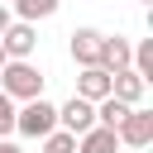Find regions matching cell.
Masks as SVG:
<instances>
[{"label": "cell", "instance_id": "277c9868", "mask_svg": "<svg viewBox=\"0 0 153 153\" xmlns=\"http://www.w3.org/2000/svg\"><path fill=\"white\" fill-rule=\"evenodd\" d=\"M57 124H62L72 139H81L86 129H96V105H91V100H81V96H72L67 105H57Z\"/></svg>", "mask_w": 153, "mask_h": 153}, {"label": "cell", "instance_id": "5bb4252c", "mask_svg": "<svg viewBox=\"0 0 153 153\" xmlns=\"http://www.w3.org/2000/svg\"><path fill=\"white\" fill-rule=\"evenodd\" d=\"M43 153H76V139H72L67 129H53V134L43 139Z\"/></svg>", "mask_w": 153, "mask_h": 153}, {"label": "cell", "instance_id": "4fadbf2b", "mask_svg": "<svg viewBox=\"0 0 153 153\" xmlns=\"http://www.w3.org/2000/svg\"><path fill=\"white\" fill-rule=\"evenodd\" d=\"M14 10H19V19H24V24H33V19L57 14V0H14Z\"/></svg>", "mask_w": 153, "mask_h": 153}, {"label": "cell", "instance_id": "7c38bea8", "mask_svg": "<svg viewBox=\"0 0 153 153\" xmlns=\"http://www.w3.org/2000/svg\"><path fill=\"white\" fill-rule=\"evenodd\" d=\"M129 67L139 72V81H143V86L153 81V38H143V43L134 48V57H129Z\"/></svg>", "mask_w": 153, "mask_h": 153}, {"label": "cell", "instance_id": "2e32d148", "mask_svg": "<svg viewBox=\"0 0 153 153\" xmlns=\"http://www.w3.org/2000/svg\"><path fill=\"white\" fill-rule=\"evenodd\" d=\"M5 29H10V10L0 5V33H5Z\"/></svg>", "mask_w": 153, "mask_h": 153}, {"label": "cell", "instance_id": "8992f818", "mask_svg": "<svg viewBox=\"0 0 153 153\" xmlns=\"http://www.w3.org/2000/svg\"><path fill=\"white\" fill-rule=\"evenodd\" d=\"M100 29H76L72 33V57L81 62V67H100Z\"/></svg>", "mask_w": 153, "mask_h": 153}, {"label": "cell", "instance_id": "30bf717a", "mask_svg": "<svg viewBox=\"0 0 153 153\" xmlns=\"http://www.w3.org/2000/svg\"><path fill=\"white\" fill-rule=\"evenodd\" d=\"M120 148V139H115V129H86L81 139H76V153H115Z\"/></svg>", "mask_w": 153, "mask_h": 153}, {"label": "cell", "instance_id": "9a60e30c", "mask_svg": "<svg viewBox=\"0 0 153 153\" xmlns=\"http://www.w3.org/2000/svg\"><path fill=\"white\" fill-rule=\"evenodd\" d=\"M5 134H14V100L0 91V139H5Z\"/></svg>", "mask_w": 153, "mask_h": 153}, {"label": "cell", "instance_id": "ac0fdd59", "mask_svg": "<svg viewBox=\"0 0 153 153\" xmlns=\"http://www.w3.org/2000/svg\"><path fill=\"white\" fill-rule=\"evenodd\" d=\"M5 62H10V57H5V48H0V67H5Z\"/></svg>", "mask_w": 153, "mask_h": 153}, {"label": "cell", "instance_id": "9c48e42d", "mask_svg": "<svg viewBox=\"0 0 153 153\" xmlns=\"http://www.w3.org/2000/svg\"><path fill=\"white\" fill-rule=\"evenodd\" d=\"M129 57H134L129 38H100V72H124Z\"/></svg>", "mask_w": 153, "mask_h": 153}, {"label": "cell", "instance_id": "e0dca14e", "mask_svg": "<svg viewBox=\"0 0 153 153\" xmlns=\"http://www.w3.org/2000/svg\"><path fill=\"white\" fill-rule=\"evenodd\" d=\"M0 153H19V148H14V143H5V139H0Z\"/></svg>", "mask_w": 153, "mask_h": 153}, {"label": "cell", "instance_id": "7a4b0ae2", "mask_svg": "<svg viewBox=\"0 0 153 153\" xmlns=\"http://www.w3.org/2000/svg\"><path fill=\"white\" fill-rule=\"evenodd\" d=\"M14 129L29 134V139H48L57 129V105H48L43 96L38 100H24V110H14Z\"/></svg>", "mask_w": 153, "mask_h": 153}, {"label": "cell", "instance_id": "ffe728a7", "mask_svg": "<svg viewBox=\"0 0 153 153\" xmlns=\"http://www.w3.org/2000/svg\"><path fill=\"white\" fill-rule=\"evenodd\" d=\"M0 5H5V0H0Z\"/></svg>", "mask_w": 153, "mask_h": 153}, {"label": "cell", "instance_id": "5b68a950", "mask_svg": "<svg viewBox=\"0 0 153 153\" xmlns=\"http://www.w3.org/2000/svg\"><path fill=\"white\" fill-rule=\"evenodd\" d=\"M115 139H120V143H129V148H148V143H153V115L134 105V110H129V115L120 120Z\"/></svg>", "mask_w": 153, "mask_h": 153}, {"label": "cell", "instance_id": "ba28073f", "mask_svg": "<svg viewBox=\"0 0 153 153\" xmlns=\"http://www.w3.org/2000/svg\"><path fill=\"white\" fill-rule=\"evenodd\" d=\"M143 91H148V86L139 81V72H134V67H124V72H110V96H115V100H124V105H139V100H143Z\"/></svg>", "mask_w": 153, "mask_h": 153}, {"label": "cell", "instance_id": "3957f363", "mask_svg": "<svg viewBox=\"0 0 153 153\" xmlns=\"http://www.w3.org/2000/svg\"><path fill=\"white\" fill-rule=\"evenodd\" d=\"M0 48H5V57H10V62H29V53L38 48V29L19 19V24H10V29L0 33Z\"/></svg>", "mask_w": 153, "mask_h": 153}, {"label": "cell", "instance_id": "52a82bcc", "mask_svg": "<svg viewBox=\"0 0 153 153\" xmlns=\"http://www.w3.org/2000/svg\"><path fill=\"white\" fill-rule=\"evenodd\" d=\"M76 96L91 100V105H100V100L110 96V72H100V67H81V76H76Z\"/></svg>", "mask_w": 153, "mask_h": 153}, {"label": "cell", "instance_id": "6da1fadb", "mask_svg": "<svg viewBox=\"0 0 153 153\" xmlns=\"http://www.w3.org/2000/svg\"><path fill=\"white\" fill-rule=\"evenodd\" d=\"M0 91L10 100H38L43 96V72L33 62H5L0 67Z\"/></svg>", "mask_w": 153, "mask_h": 153}, {"label": "cell", "instance_id": "8fae6325", "mask_svg": "<svg viewBox=\"0 0 153 153\" xmlns=\"http://www.w3.org/2000/svg\"><path fill=\"white\" fill-rule=\"evenodd\" d=\"M129 110H134V105H124V100H115V96H105V100L96 105V124H100V129H120V120H124Z\"/></svg>", "mask_w": 153, "mask_h": 153}, {"label": "cell", "instance_id": "d6986e66", "mask_svg": "<svg viewBox=\"0 0 153 153\" xmlns=\"http://www.w3.org/2000/svg\"><path fill=\"white\" fill-rule=\"evenodd\" d=\"M143 5H148V0H143Z\"/></svg>", "mask_w": 153, "mask_h": 153}]
</instances>
